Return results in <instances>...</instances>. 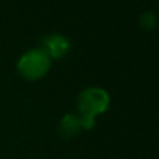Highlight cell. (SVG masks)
Wrapping results in <instances>:
<instances>
[{
    "label": "cell",
    "instance_id": "1",
    "mask_svg": "<svg viewBox=\"0 0 159 159\" xmlns=\"http://www.w3.org/2000/svg\"><path fill=\"white\" fill-rule=\"evenodd\" d=\"M110 105V96L103 88L88 87L78 93L77 109L80 117L95 119L107 110Z\"/></svg>",
    "mask_w": 159,
    "mask_h": 159
},
{
    "label": "cell",
    "instance_id": "2",
    "mask_svg": "<svg viewBox=\"0 0 159 159\" xmlns=\"http://www.w3.org/2000/svg\"><path fill=\"white\" fill-rule=\"evenodd\" d=\"M50 63H52V59L42 48L31 49L18 59L17 70L22 78L35 81V80L42 78L49 71Z\"/></svg>",
    "mask_w": 159,
    "mask_h": 159
},
{
    "label": "cell",
    "instance_id": "3",
    "mask_svg": "<svg viewBox=\"0 0 159 159\" xmlns=\"http://www.w3.org/2000/svg\"><path fill=\"white\" fill-rule=\"evenodd\" d=\"M43 46L42 49L49 55L50 59H63L69 55L71 49L70 41L61 34H49L43 38Z\"/></svg>",
    "mask_w": 159,
    "mask_h": 159
},
{
    "label": "cell",
    "instance_id": "4",
    "mask_svg": "<svg viewBox=\"0 0 159 159\" xmlns=\"http://www.w3.org/2000/svg\"><path fill=\"white\" fill-rule=\"evenodd\" d=\"M59 134L64 138V140H71V138L77 137L81 133V121H80V116L73 115V113H67L61 117L60 123H59Z\"/></svg>",
    "mask_w": 159,
    "mask_h": 159
},
{
    "label": "cell",
    "instance_id": "5",
    "mask_svg": "<svg viewBox=\"0 0 159 159\" xmlns=\"http://www.w3.org/2000/svg\"><path fill=\"white\" fill-rule=\"evenodd\" d=\"M138 25L144 31H151L157 25V16L152 10H147L138 17Z\"/></svg>",
    "mask_w": 159,
    "mask_h": 159
}]
</instances>
